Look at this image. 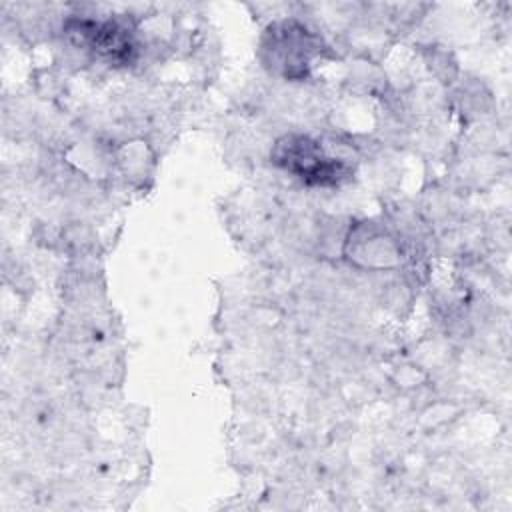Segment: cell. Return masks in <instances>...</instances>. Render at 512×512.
I'll use <instances>...</instances> for the list:
<instances>
[{"label": "cell", "instance_id": "cell-1", "mask_svg": "<svg viewBox=\"0 0 512 512\" xmlns=\"http://www.w3.org/2000/svg\"><path fill=\"white\" fill-rule=\"evenodd\" d=\"M272 162L300 178L308 186H338L352 174L344 158L332 156L326 148L304 134H286L272 148Z\"/></svg>", "mask_w": 512, "mask_h": 512}, {"label": "cell", "instance_id": "cell-2", "mask_svg": "<svg viewBox=\"0 0 512 512\" xmlns=\"http://www.w3.org/2000/svg\"><path fill=\"white\" fill-rule=\"evenodd\" d=\"M260 48L264 64L288 80H302L312 58L324 52L320 36L294 18L270 24Z\"/></svg>", "mask_w": 512, "mask_h": 512}, {"label": "cell", "instance_id": "cell-3", "mask_svg": "<svg viewBox=\"0 0 512 512\" xmlns=\"http://www.w3.org/2000/svg\"><path fill=\"white\" fill-rule=\"evenodd\" d=\"M344 254L358 266L384 268L400 260V248L382 228L372 222H362L350 228L344 240Z\"/></svg>", "mask_w": 512, "mask_h": 512}]
</instances>
